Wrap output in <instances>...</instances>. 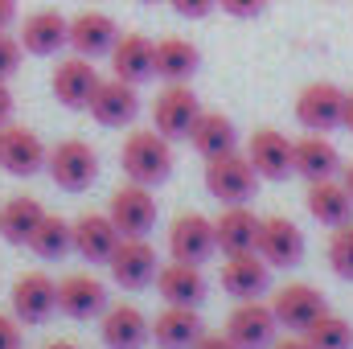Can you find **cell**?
Returning <instances> with one entry per match:
<instances>
[{
	"mask_svg": "<svg viewBox=\"0 0 353 349\" xmlns=\"http://www.w3.org/2000/svg\"><path fill=\"white\" fill-rule=\"evenodd\" d=\"M119 165H123V177L136 181V185H161L165 177L173 173V140L161 136L157 128L148 132H132L119 148Z\"/></svg>",
	"mask_w": 353,
	"mask_h": 349,
	"instance_id": "obj_1",
	"label": "cell"
},
{
	"mask_svg": "<svg viewBox=\"0 0 353 349\" xmlns=\"http://www.w3.org/2000/svg\"><path fill=\"white\" fill-rule=\"evenodd\" d=\"M263 177L255 173V165L247 161V152H226V157H214L205 161V189L210 197H218L222 206H247L255 197Z\"/></svg>",
	"mask_w": 353,
	"mask_h": 349,
	"instance_id": "obj_2",
	"label": "cell"
},
{
	"mask_svg": "<svg viewBox=\"0 0 353 349\" xmlns=\"http://www.w3.org/2000/svg\"><path fill=\"white\" fill-rule=\"evenodd\" d=\"M46 169H50L58 189L83 193V189L94 185V177H99V152L90 148L87 140H58L50 148V157H46Z\"/></svg>",
	"mask_w": 353,
	"mask_h": 349,
	"instance_id": "obj_3",
	"label": "cell"
},
{
	"mask_svg": "<svg viewBox=\"0 0 353 349\" xmlns=\"http://www.w3.org/2000/svg\"><path fill=\"white\" fill-rule=\"evenodd\" d=\"M107 214H111V222H115V230L123 239H148V230L157 226V197H152L148 185L128 181V185H119L111 193Z\"/></svg>",
	"mask_w": 353,
	"mask_h": 349,
	"instance_id": "obj_4",
	"label": "cell"
},
{
	"mask_svg": "<svg viewBox=\"0 0 353 349\" xmlns=\"http://www.w3.org/2000/svg\"><path fill=\"white\" fill-rule=\"evenodd\" d=\"M58 312V279L46 271H25L12 283V317L21 325H46Z\"/></svg>",
	"mask_w": 353,
	"mask_h": 349,
	"instance_id": "obj_5",
	"label": "cell"
},
{
	"mask_svg": "<svg viewBox=\"0 0 353 349\" xmlns=\"http://www.w3.org/2000/svg\"><path fill=\"white\" fill-rule=\"evenodd\" d=\"M111 267V279L123 288V292H140L148 283H157V271H161V259H157V247L148 239H119L115 255L107 259Z\"/></svg>",
	"mask_w": 353,
	"mask_h": 349,
	"instance_id": "obj_6",
	"label": "cell"
},
{
	"mask_svg": "<svg viewBox=\"0 0 353 349\" xmlns=\"http://www.w3.org/2000/svg\"><path fill=\"white\" fill-rule=\"evenodd\" d=\"M197 115H201V103H197L193 87H185V83H169L152 99V128L169 140H189Z\"/></svg>",
	"mask_w": 353,
	"mask_h": 349,
	"instance_id": "obj_7",
	"label": "cell"
},
{
	"mask_svg": "<svg viewBox=\"0 0 353 349\" xmlns=\"http://www.w3.org/2000/svg\"><path fill=\"white\" fill-rule=\"evenodd\" d=\"M46 157H50V148L33 128H25V123H4L0 128V169L4 173L33 177L46 169Z\"/></svg>",
	"mask_w": 353,
	"mask_h": 349,
	"instance_id": "obj_8",
	"label": "cell"
},
{
	"mask_svg": "<svg viewBox=\"0 0 353 349\" xmlns=\"http://www.w3.org/2000/svg\"><path fill=\"white\" fill-rule=\"evenodd\" d=\"M218 251V230H214V218L205 214H176L173 226H169V255L181 263H201Z\"/></svg>",
	"mask_w": 353,
	"mask_h": 349,
	"instance_id": "obj_9",
	"label": "cell"
},
{
	"mask_svg": "<svg viewBox=\"0 0 353 349\" xmlns=\"http://www.w3.org/2000/svg\"><path fill=\"white\" fill-rule=\"evenodd\" d=\"M87 111L94 115V123H103V128H128L140 115V90H136V83H123L115 74L99 79Z\"/></svg>",
	"mask_w": 353,
	"mask_h": 349,
	"instance_id": "obj_10",
	"label": "cell"
},
{
	"mask_svg": "<svg viewBox=\"0 0 353 349\" xmlns=\"http://www.w3.org/2000/svg\"><path fill=\"white\" fill-rule=\"evenodd\" d=\"M275 329H279V321L263 300H239L234 312L226 317V337L239 349H271Z\"/></svg>",
	"mask_w": 353,
	"mask_h": 349,
	"instance_id": "obj_11",
	"label": "cell"
},
{
	"mask_svg": "<svg viewBox=\"0 0 353 349\" xmlns=\"http://www.w3.org/2000/svg\"><path fill=\"white\" fill-rule=\"evenodd\" d=\"M341 111H345V90L333 83H308L296 99V119L304 132H333L341 128Z\"/></svg>",
	"mask_w": 353,
	"mask_h": 349,
	"instance_id": "obj_12",
	"label": "cell"
},
{
	"mask_svg": "<svg viewBox=\"0 0 353 349\" xmlns=\"http://www.w3.org/2000/svg\"><path fill=\"white\" fill-rule=\"evenodd\" d=\"M111 74L123 83H148L157 79V41L144 33H119V41L111 46Z\"/></svg>",
	"mask_w": 353,
	"mask_h": 349,
	"instance_id": "obj_13",
	"label": "cell"
},
{
	"mask_svg": "<svg viewBox=\"0 0 353 349\" xmlns=\"http://www.w3.org/2000/svg\"><path fill=\"white\" fill-rule=\"evenodd\" d=\"M271 312H275L279 329L304 333L321 312H329V304H325V296H321L312 283H283V288L271 296Z\"/></svg>",
	"mask_w": 353,
	"mask_h": 349,
	"instance_id": "obj_14",
	"label": "cell"
},
{
	"mask_svg": "<svg viewBox=\"0 0 353 349\" xmlns=\"http://www.w3.org/2000/svg\"><path fill=\"white\" fill-rule=\"evenodd\" d=\"M50 87H54V99H58L62 107L79 111V107H87L90 103V94H94V87H99V70H94L90 58L70 54V58H62V62L54 66Z\"/></svg>",
	"mask_w": 353,
	"mask_h": 349,
	"instance_id": "obj_15",
	"label": "cell"
},
{
	"mask_svg": "<svg viewBox=\"0 0 353 349\" xmlns=\"http://www.w3.org/2000/svg\"><path fill=\"white\" fill-rule=\"evenodd\" d=\"M107 288L103 279H94L90 271H74L58 283V308L70 317V321H94L107 312Z\"/></svg>",
	"mask_w": 353,
	"mask_h": 349,
	"instance_id": "obj_16",
	"label": "cell"
},
{
	"mask_svg": "<svg viewBox=\"0 0 353 349\" xmlns=\"http://www.w3.org/2000/svg\"><path fill=\"white\" fill-rule=\"evenodd\" d=\"M21 46H25V54H33V58H54L62 46H70V21H66L58 8L29 12V17L21 21Z\"/></svg>",
	"mask_w": 353,
	"mask_h": 349,
	"instance_id": "obj_17",
	"label": "cell"
},
{
	"mask_svg": "<svg viewBox=\"0 0 353 349\" xmlns=\"http://www.w3.org/2000/svg\"><path fill=\"white\" fill-rule=\"evenodd\" d=\"M255 251L267 259V267H296V263L304 259V230L292 218L271 214L259 226V247Z\"/></svg>",
	"mask_w": 353,
	"mask_h": 349,
	"instance_id": "obj_18",
	"label": "cell"
},
{
	"mask_svg": "<svg viewBox=\"0 0 353 349\" xmlns=\"http://www.w3.org/2000/svg\"><path fill=\"white\" fill-rule=\"evenodd\" d=\"M99 333H103V346L107 349H140L152 337V321L136 308V304H107L103 321H99Z\"/></svg>",
	"mask_w": 353,
	"mask_h": 349,
	"instance_id": "obj_19",
	"label": "cell"
},
{
	"mask_svg": "<svg viewBox=\"0 0 353 349\" xmlns=\"http://www.w3.org/2000/svg\"><path fill=\"white\" fill-rule=\"evenodd\" d=\"M292 152H296V140H288L275 128H259L247 140V161L255 165V173L263 181H283L292 173Z\"/></svg>",
	"mask_w": 353,
	"mask_h": 349,
	"instance_id": "obj_20",
	"label": "cell"
},
{
	"mask_svg": "<svg viewBox=\"0 0 353 349\" xmlns=\"http://www.w3.org/2000/svg\"><path fill=\"white\" fill-rule=\"evenodd\" d=\"M271 283V267L259 251H243V255H226L222 263V288L234 300H259Z\"/></svg>",
	"mask_w": 353,
	"mask_h": 349,
	"instance_id": "obj_21",
	"label": "cell"
},
{
	"mask_svg": "<svg viewBox=\"0 0 353 349\" xmlns=\"http://www.w3.org/2000/svg\"><path fill=\"white\" fill-rule=\"evenodd\" d=\"M259 226H263V218H259L251 206H222V214L214 218L218 251H222V255L255 251V247H259Z\"/></svg>",
	"mask_w": 353,
	"mask_h": 349,
	"instance_id": "obj_22",
	"label": "cell"
},
{
	"mask_svg": "<svg viewBox=\"0 0 353 349\" xmlns=\"http://www.w3.org/2000/svg\"><path fill=\"white\" fill-rule=\"evenodd\" d=\"M115 41H119V25H115V17H107L99 8H87V12H79L70 21V50L90 58V62L107 58Z\"/></svg>",
	"mask_w": 353,
	"mask_h": 349,
	"instance_id": "obj_23",
	"label": "cell"
},
{
	"mask_svg": "<svg viewBox=\"0 0 353 349\" xmlns=\"http://www.w3.org/2000/svg\"><path fill=\"white\" fill-rule=\"evenodd\" d=\"M304 206L308 214L321 222V226H345L353 222V197L350 189L337 181V177H325V181H308V193H304Z\"/></svg>",
	"mask_w": 353,
	"mask_h": 349,
	"instance_id": "obj_24",
	"label": "cell"
},
{
	"mask_svg": "<svg viewBox=\"0 0 353 349\" xmlns=\"http://www.w3.org/2000/svg\"><path fill=\"white\" fill-rule=\"evenodd\" d=\"M119 230H115V222H111V214H83L79 222H74V255L87 263H107L115 255V247H119Z\"/></svg>",
	"mask_w": 353,
	"mask_h": 349,
	"instance_id": "obj_25",
	"label": "cell"
},
{
	"mask_svg": "<svg viewBox=\"0 0 353 349\" xmlns=\"http://www.w3.org/2000/svg\"><path fill=\"white\" fill-rule=\"evenodd\" d=\"M201 333H205V325H201L197 308H189V304H169L152 321V341L161 349H193L201 341Z\"/></svg>",
	"mask_w": 353,
	"mask_h": 349,
	"instance_id": "obj_26",
	"label": "cell"
},
{
	"mask_svg": "<svg viewBox=\"0 0 353 349\" xmlns=\"http://www.w3.org/2000/svg\"><path fill=\"white\" fill-rule=\"evenodd\" d=\"M157 292L165 296V304H189V308H197L205 300V275H201L197 263L173 259L157 271Z\"/></svg>",
	"mask_w": 353,
	"mask_h": 349,
	"instance_id": "obj_27",
	"label": "cell"
},
{
	"mask_svg": "<svg viewBox=\"0 0 353 349\" xmlns=\"http://www.w3.org/2000/svg\"><path fill=\"white\" fill-rule=\"evenodd\" d=\"M337 169H341V152L333 148V140H329V136L308 132L304 140H296L292 173H300L304 181H325V177H337Z\"/></svg>",
	"mask_w": 353,
	"mask_h": 349,
	"instance_id": "obj_28",
	"label": "cell"
},
{
	"mask_svg": "<svg viewBox=\"0 0 353 349\" xmlns=\"http://www.w3.org/2000/svg\"><path fill=\"white\" fill-rule=\"evenodd\" d=\"M189 144L197 148L201 161H214V157H226V152L239 148V132H234L230 115H222V111H201V115L193 119Z\"/></svg>",
	"mask_w": 353,
	"mask_h": 349,
	"instance_id": "obj_29",
	"label": "cell"
},
{
	"mask_svg": "<svg viewBox=\"0 0 353 349\" xmlns=\"http://www.w3.org/2000/svg\"><path fill=\"white\" fill-rule=\"evenodd\" d=\"M41 218H46V206L37 197L17 193V197H8L0 206V239L12 243V247H29V239L41 226Z\"/></svg>",
	"mask_w": 353,
	"mask_h": 349,
	"instance_id": "obj_30",
	"label": "cell"
},
{
	"mask_svg": "<svg viewBox=\"0 0 353 349\" xmlns=\"http://www.w3.org/2000/svg\"><path fill=\"white\" fill-rule=\"evenodd\" d=\"M197 66H201V54H197L193 41H185V37H165V41H157V79H165V83H185V79H193Z\"/></svg>",
	"mask_w": 353,
	"mask_h": 349,
	"instance_id": "obj_31",
	"label": "cell"
},
{
	"mask_svg": "<svg viewBox=\"0 0 353 349\" xmlns=\"http://www.w3.org/2000/svg\"><path fill=\"white\" fill-rule=\"evenodd\" d=\"M29 247H33V255H41V259H62V255H70V251H74V222H66L62 214H46L41 226L33 230Z\"/></svg>",
	"mask_w": 353,
	"mask_h": 349,
	"instance_id": "obj_32",
	"label": "cell"
},
{
	"mask_svg": "<svg viewBox=\"0 0 353 349\" xmlns=\"http://www.w3.org/2000/svg\"><path fill=\"white\" fill-rule=\"evenodd\" d=\"M304 341L312 349H353V325L337 312H321L304 329Z\"/></svg>",
	"mask_w": 353,
	"mask_h": 349,
	"instance_id": "obj_33",
	"label": "cell"
},
{
	"mask_svg": "<svg viewBox=\"0 0 353 349\" xmlns=\"http://www.w3.org/2000/svg\"><path fill=\"white\" fill-rule=\"evenodd\" d=\"M329 267H333L341 279L353 283V222L333 226V235H329Z\"/></svg>",
	"mask_w": 353,
	"mask_h": 349,
	"instance_id": "obj_34",
	"label": "cell"
},
{
	"mask_svg": "<svg viewBox=\"0 0 353 349\" xmlns=\"http://www.w3.org/2000/svg\"><path fill=\"white\" fill-rule=\"evenodd\" d=\"M21 58H25V46H21V37H12L8 29L0 33V79L8 83L17 70H21Z\"/></svg>",
	"mask_w": 353,
	"mask_h": 349,
	"instance_id": "obj_35",
	"label": "cell"
},
{
	"mask_svg": "<svg viewBox=\"0 0 353 349\" xmlns=\"http://www.w3.org/2000/svg\"><path fill=\"white\" fill-rule=\"evenodd\" d=\"M169 4H173L176 17H185V21H201V17H210L218 8V0H169Z\"/></svg>",
	"mask_w": 353,
	"mask_h": 349,
	"instance_id": "obj_36",
	"label": "cell"
},
{
	"mask_svg": "<svg viewBox=\"0 0 353 349\" xmlns=\"http://www.w3.org/2000/svg\"><path fill=\"white\" fill-rule=\"evenodd\" d=\"M0 349H21V321L0 312Z\"/></svg>",
	"mask_w": 353,
	"mask_h": 349,
	"instance_id": "obj_37",
	"label": "cell"
},
{
	"mask_svg": "<svg viewBox=\"0 0 353 349\" xmlns=\"http://www.w3.org/2000/svg\"><path fill=\"white\" fill-rule=\"evenodd\" d=\"M263 4L267 0H218V8H226L230 17H243V21H247V17H259Z\"/></svg>",
	"mask_w": 353,
	"mask_h": 349,
	"instance_id": "obj_38",
	"label": "cell"
},
{
	"mask_svg": "<svg viewBox=\"0 0 353 349\" xmlns=\"http://www.w3.org/2000/svg\"><path fill=\"white\" fill-rule=\"evenodd\" d=\"M193 349H239V346H234L226 333H201V341H197Z\"/></svg>",
	"mask_w": 353,
	"mask_h": 349,
	"instance_id": "obj_39",
	"label": "cell"
},
{
	"mask_svg": "<svg viewBox=\"0 0 353 349\" xmlns=\"http://www.w3.org/2000/svg\"><path fill=\"white\" fill-rule=\"evenodd\" d=\"M4 123H12V90L0 79V128H4Z\"/></svg>",
	"mask_w": 353,
	"mask_h": 349,
	"instance_id": "obj_40",
	"label": "cell"
},
{
	"mask_svg": "<svg viewBox=\"0 0 353 349\" xmlns=\"http://www.w3.org/2000/svg\"><path fill=\"white\" fill-rule=\"evenodd\" d=\"M17 21V0H0V33Z\"/></svg>",
	"mask_w": 353,
	"mask_h": 349,
	"instance_id": "obj_41",
	"label": "cell"
},
{
	"mask_svg": "<svg viewBox=\"0 0 353 349\" xmlns=\"http://www.w3.org/2000/svg\"><path fill=\"white\" fill-rule=\"evenodd\" d=\"M271 349H312L304 341V333H296V337H279V341H271Z\"/></svg>",
	"mask_w": 353,
	"mask_h": 349,
	"instance_id": "obj_42",
	"label": "cell"
},
{
	"mask_svg": "<svg viewBox=\"0 0 353 349\" xmlns=\"http://www.w3.org/2000/svg\"><path fill=\"white\" fill-rule=\"evenodd\" d=\"M341 128L353 136V90H345V111H341Z\"/></svg>",
	"mask_w": 353,
	"mask_h": 349,
	"instance_id": "obj_43",
	"label": "cell"
},
{
	"mask_svg": "<svg viewBox=\"0 0 353 349\" xmlns=\"http://www.w3.org/2000/svg\"><path fill=\"white\" fill-rule=\"evenodd\" d=\"M341 185L350 189V197H353V165H345V173H341Z\"/></svg>",
	"mask_w": 353,
	"mask_h": 349,
	"instance_id": "obj_44",
	"label": "cell"
},
{
	"mask_svg": "<svg viewBox=\"0 0 353 349\" xmlns=\"http://www.w3.org/2000/svg\"><path fill=\"white\" fill-rule=\"evenodd\" d=\"M46 349H79V346H74V341H50Z\"/></svg>",
	"mask_w": 353,
	"mask_h": 349,
	"instance_id": "obj_45",
	"label": "cell"
},
{
	"mask_svg": "<svg viewBox=\"0 0 353 349\" xmlns=\"http://www.w3.org/2000/svg\"><path fill=\"white\" fill-rule=\"evenodd\" d=\"M140 4H157V0H140Z\"/></svg>",
	"mask_w": 353,
	"mask_h": 349,
	"instance_id": "obj_46",
	"label": "cell"
}]
</instances>
